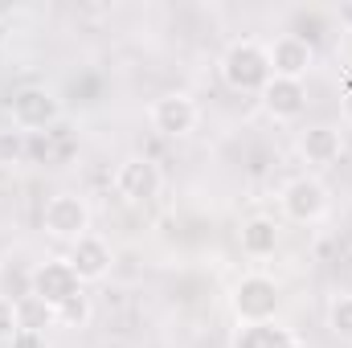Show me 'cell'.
<instances>
[{"instance_id": "obj_18", "label": "cell", "mask_w": 352, "mask_h": 348, "mask_svg": "<svg viewBox=\"0 0 352 348\" xmlns=\"http://www.w3.org/2000/svg\"><path fill=\"white\" fill-rule=\"evenodd\" d=\"M21 332V312H16V299L0 295V340H12Z\"/></svg>"}, {"instance_id": "obj_17", "label": "cell", "mask_w": 352, "mask_h": 348, "mask_svg": "<svg viewBox=\"0 0 352 348\" xmlns=\"http://www.w3.org/2000/svg\"><path fill=\"white\" fill-rule=\"evenodd\" d=\"M54 320H58V324H70V328H82V324L90 320V299L87 295H74L70 303L54 307Z\"/></svg>"}, {"instance_id": "obj_6", "label": "cell", "mask_w": 352, "mask_h": 348, "mask_svg": "<svg viewBox=\"0 0 352 348\" xmlns=\"http://www.w3.org/2000/svg\"><path fill=\"white\" fill-rule=\"evenodd\" d=\"M266 58H270V74H274V78L303 83L307 70L316 66V45H307L299 33H278V37L266 45Z\"/></svg>"}, {"instance_id": "obj_1", "label": "cell", "mask_w": 352, "mask_h": 348, "mask_svg": "<svg viewBox=\"0 0 352 348\" xmlns=\"http://www.w3.org/2000/svg\"><path fill=\"white\" fill-rule=\"evenodd\" d=\"M221 78L230 90H242V94H263V87L274 78L270 74V58H266V45L258 41H234L226 54H221Z\"/></svg>"}, {"instance_id": "obj_15", "label": "cell", "mask_w": 352, "mask_h": 348, "mask_svg": "<svg viewBox=\"0 0 352 348\" xmlns=\"http://www.w3.org/2000/svg\"><path fill=\"white\" fill-rule=\"evenodd\" d=\"M328 328H332V336L352 340V295H336L328 303Z\"/></svg>"}, {"instance_id": "obj_9", "label": "cell", "mask_w": 352, "mask_h": 348, "mask_svg": "<svg viewBox=\"0 0 352 348\" xmlns=\"http://www.w3.org/2000/svg\"><path fill=\"white\" fill-rule=\"evenodd\" d=\"M160 184H164V176H160V168H156L148 156H127V160L115 168V188H119V197H127V201H152V197L160 193Z\"/></svg>"}, {"instance_id": "obj_3", "label": "cell", "mask_w": 352, "mask_h": 348, "mask_svg": "<svg viewBox=\"0 0 352 348\" xmlns=\"http://www.w3.org/2000/svg\"><path fill=\"white\" fill-rule=\"evenodd\" d=\"M29 295H33V299H41V303L54 312V307L70 303L74 295H82V279L74 274V266H70V262H62V259L41 262V266L33 270V279H29Z\"/></svg>"}, {"instance_id": "obj_5", "label": "cell", "mask_w": 352, "mask_h": 348, "mask_svg": "<svg viewBox=\"0 0 352 348\" xmlns=\"http://www.w3.org/2000/svg\"><path fill=\"white\" fill-rule=\"evenodd\" d=\"M278 205H283V213H287L291 221L311 226V221H320V217L328 213V188H324L316 176H295V180L283 184Z\"/></svg>"}, {"instance_id": "obj_13", "label": "cell", "mask_w": 352, "mask_h": 348, "mask_svg": "<svg viewBox=\"0 0 352 348\" xmlns=\"http://www.w3.org/2000/svg\"><path fill=\"white\" fill-rule=\"evenodd\" d=\"M234 348H299V345L287 328L266 320V324H242L238 336H234Z\"/></svg>"}, {"instance_id": "obj_10", "label": "cell", "mask_w": 352, "mask_h": 348, "mask_svg": "<svg viewBox=\"0 0 352 348\" xmlns=\"http://www.w3.org/2000/svg\"><path fill=\"white\" fill-rule=\"evenodd\" d=\"M70 266H74V274L82 279V283H98V279H107V270H111V246L98 238V234H87V238H78L74 246H70Z\"/></svg>"}, {"instance_id": "obj_8", "label": "cell", "mask_w": 352, "mask_h": 348, "mask_svg": "<svg viewBox=\"0 0 352 348\" xmlns=\"http://www.w3.org/2000/svg\"><path fill=\"white\" fill-rule=\"evenodd\" d=\"M148 119H152V127H156L160 135L180 140V135H188V131L197 127L201 107H197L184 90H173V94H160V98L148 107Z\"/></svg>"}, {"instance_id": "obj_20", "label": "cell", "mask_w": 352, "mask_h": 348, "mask_svg": "<svg viewBox=\"0 0 352 348\" xmlns=\"http://www.w3.org/2000/svg\"><path fill=\"white\" fill-rule=\"evenodd\" d=\"M340 115H344V123L352 127V87L344 90V98H340Z\"/></svg>"}, {"instance_id": "obj_19", "label": "cell", "mask_w": 352, "mask_h": 348, "mask_svg": "<svg viewBox=\"0 0 352 348\" xmlns=\"http://www.w3.org/2000/svg\"><path fill=\"white\" fill-rule=\"evenodd\" d=\"M8 348H50V345H45V332H25V328H21V332L8 340Z\"/></svg>"}, {"instance_id": "obj_4", "label": "cell", "mask_w": 352, "mask_h": 348, "mask_svg": "<svg viewBox=\"0 0 352 348\" xmlns=\"http://www.w3.org/2000/svg\"><path fill=\"white\" fill-rule=\"evenodd\" d=\"M278 312V283L266 274H246L234 287V316L242 324H266Z\"/></svg>"}, {"instance_id": "obj_12", "label": "cell", "mask_w": 352, "mask_h": 348, "mask_svg": "<svg viewBox=\"0 0 352 348\" xmlns=\"http://www.w3.org/2000/svg\"><path fill=\"white\" fill-rule=\"evenodd\" d=\"M299 152H303V160H307V164L328 168V164H336V160H340V152H344V135H340L336 127H328V123L307 127V131L299 135Z\"/></svg>"}, {"instance_id": "obj_7", "label": "cell", "mask_w": 352, "mask_h": 348, "mask_svg": "<svg viewBox=\"0 0 352 348\" xmlns=\"http://www.w3.org/2000/svg\"><path fill=\"white\" fill-rule=\"evenodd\" d=\"M8 111H12V123L25 127V131H45V127H54L58 115H62L58 98L45 87H21L8 98Z\"/></svg>"}, {"instance_id": "obj_2", "label": "cell", "mask_w": 352, "mask_h": 348, "mask_svg": "<svg viewBox=\"0 0 352 348\" xmlns=\"http://www.w3.org/2000/svg\"><path fill=\"white\" fill-rule=\"evenodd\" d=\"M41 230L58 242H78L90 234V205L78 193H54L41 209Z\"/></svg>"}, {"instance_id": "obj_16", "label": "cell", "mask_w": 352, "mask_h": 348, "mask_svg": "<svg viewBox=\"0 0 352 348\" xmlns=\"http://www.w3.org/2000/svg\"><path fill=\"white\" fill-rule=\"evenodd\" d=\"M16 312H21V328H25V332H41V320H45V324L54 320V312H50L41 299H33V295H29V299H21V303H16Z\"/></svg>"}, {"instance_id": "obj_11", "label": "cell", "mask_w": 352, "mask_h": 348, "mask_svg": "<svg viewBox=\"0 0 352 348\" xmlns=\"http://www.w3.org/2000/svg\"><path fill=\"white\" fill-rule=\"evenodd\" d=\"M263 107L270 119H299L303 107H307V90L303 83H291V78H270L263 87Z\"/></svg>"}, {"instance_id": "obj_14", "label": "cell", "mask_w": 352, "mask_h": 348, "mask_svg": "<svg viewBox=\"0 0 352 348\" xmlns=\"http://www.w3.org/2000/svg\"><path fill=\"white\" fill-rule=\"evenodd\" d=\"M274 246H278V226H274V221L254 217V221L242 226V250H246V254L263 259V254H274Z\"/></svg>"}]
</instances>
